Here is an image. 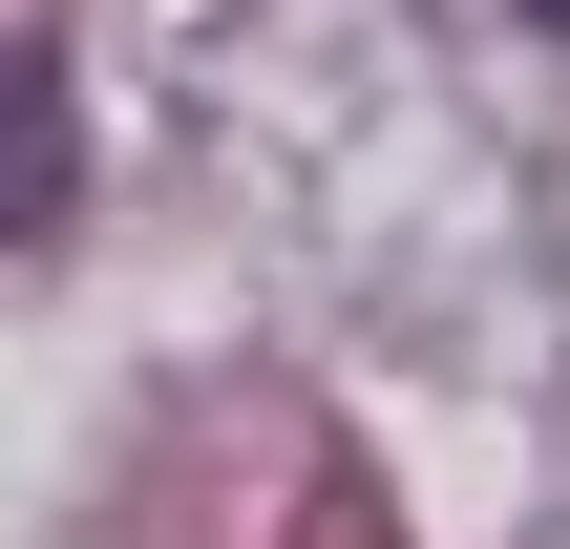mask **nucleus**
I'll use <instances>...</instances> for the list:
<instances>
[{"instance_id": "1", "label": "nucleus", "mask_w": 570, "mask_h": 549, "mask_svg": "<svg viewBox=\"0 0 570 549\" xmlns=\"http://www.w3.org/2000/svg\"><path fill=\"white\" fill-rule=\"evenodd\" d=\"M85 212V106H63V42H0V254H42Z\"/></svg>"}, {"instance_id": "2", "label": "nucleus", "mask_w": 570, "mask_h": 549, "mask_svg": "<svg viewBox=\"0 0 570 549\" xmlns=\"http://www.w3.org/2000/svg\"><path fill=\"white\" fill-rule=\"evenodd\" d=\"M487 21H529V42H570V0H487Z\"/></svg>"}]
</instances>
